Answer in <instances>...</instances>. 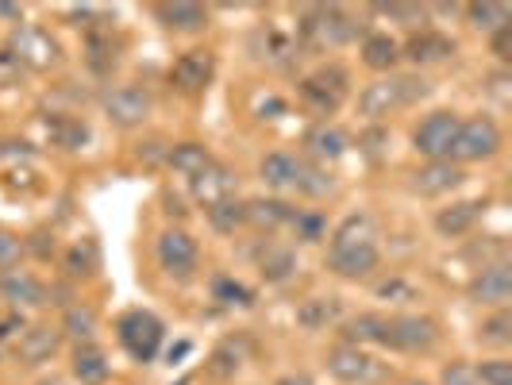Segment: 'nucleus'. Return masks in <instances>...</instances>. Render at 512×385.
<instances>
[{
    "mask_svg": "<svg viewBox=\"0 0 512 385\" xmlns=\"http://www.w3.org/2000/svg\"><path fill=\"white\" fill-rule=\"evenodd\" d=\"M382 262V247H378V224L370 212H351L335 224L332 239H328V270L335 278L347 282H362L378 270Z\"/></svg>",
    "mask_w": 512,
    "mask_h": 385,
    "instance_id": "obj_1",
    "label": "nucleus"
},
{
    "mask_svg": "<svg viewBox=\"0 0 512 385\" xmlns=\"http://www.w3.org/2000/svg\"><path fill=\"white\" fill-rule=\"evenodd\" d=\"M420 97H428V81L420 74H385L359 93V116L378 124L385 116H397L401 108L416 104Z\"/></svg>",
    "mask_w": 512,
    "mask_h": 385,
    "instance_id": "obj_2",
    "label": "nucleus"
},
{
    "mask_svg": "<svg viewBox=\"0 0 512 385\" xmlns=\"http://www.w3.org/2000/svg\"><path fill=\"white\" fill-rule=\"evenodd\" d=\"M116 339L128 351L131 362L147 366V362L158 359V351L166 343V324L154 316L151 308H128V312L116 316Z\"/></svg>",
    "mask_w": 512,
    "mask_h": 385,
    "instance_id": "obj_3",
    "label": "nucleus"
},
{
    "mask_svg": "<svg viewBox=\"0 0 512 385\" xmlns=\"http://www.w3.org/2000/svg\"><path fill=\"white\" fill-rule=\"evenodd\" d=\"M297 31H301V43L312 47V51H335V47L355 39L359 24H355V16L347 8L328 4V8H308L305 16H301V24H297Z\"/></svg>",
    "mask_w": 512,
    "mask_h": 385,
    "instance_id": "obj_4",
    "label": "nucleus"
},
{
    "mask_svg": "<svg viewBox=\"0 0 512 385\" xmlns=\"http://www.w3.org/2000/svg\"><path fill=\"white\" fill-rule=\"evenodd\" d=\"M297 93H301V101L316 116H332L351 97V74L339 62H324V66H316L312 74H305L297 81Z\"/></svg>",
    "mask_w": 512,
    "mask_h": 385,
    "instance_id": "obj_5",
    "label": "nucleus"
},
{
    "mask_svg": "<svg viewBox=\"0 0 512 385\" xmlns=\"http://www.w3.org/2000/svg\"><path fill=\"white\" fill-rule=\"evenodd\" d=\"M501 151V128L497 120L489 116H470L459 124V135H455V147H451V162H489L493 154Z\"/></svg>",
    "mask_w": 512,
    "mask_h": 385,
    "instance_id": "obj_6",
    "label": "nucleus"
},
{
    "mask_svg": "<svg viewBox=\"0 0 512 385\" xmlns=\"http://www.w3.org/2000/svg\"><path fill=\"white\" fill-rule=\"evenodd\" d=\"M439 343V324L424 312H397L389 316V351L428 355Z\"/></svg>",
    "mask_w": 512,
    "mask_h": 385,
    "instance_id": "obj_7",
    "label": "nucleus"
},
{
    "mask_svg": "<svg viewBox=\"0 0 512 385\" xmlns=\"http://www.w3.org/2000/svg\"><path fill=\"white\" fill-rule=\"evenodd\" d=\"M154 258H158V266H162L166 278L189 282L193 270H197L201 251H197V239H193L185 228H166L162 235H158V243H154Z\"/></svg>",
    "mask_w": 512,
    "mask_h": 385,
    "instance_id": "obj_8",
    "label": "nucleus"
},
{
    "mask_svg": "<svg viewBox=\"0 0 512 385\" xmlns=\"http://www.w3.org/2000/svg\"><path fill=\"white\" fill-rule=\"evenodd\" d=\"M459 124H462V116L459 112H451V108H439V112H432V116H424L420 128L412 131V147H416V154H424L428 162L451 158Z\"/></svg>",
    "mask_w": 512,
    "mask_h": 385,
    "instance_id": "obj_9",
    "label": "nucleus"
},
{
    "mask_svg": "<svg viewBox=\"0 0 512 385\" xmlns=\"http://www.w3.org/2000/svg\"><path fill=\"white\" fill-rule=\"evenodd\" d=\"M328 374L343 385H374L382 378V362L374 359L366 347H355V343H339L328 351Z\"/></svg>",
    "mask_w": 512,
    "mask_h": 385,
    "instance_id": "obj_10",
    "label": "nucleus"
},
{
    "mask_svg": "<svg viewBox=\"0 0 512 385\" xmlns=\"http://www.w3.org/2000/svg\"><path fill=\"white\" fill-rule=\"evenodd\" d=\"M466 297L474 305L486 308H505L512 301V266L501 258V262H486L470 282H466Z\"/></svg>",
    "mask_w": 512,
    "mask_h": 385,
    "instance_id": "obj_11",
    "label": "nucleus"
},
{
    "mask_svg": "<svg viewBox=\"0 0 512 385\" xmlns=\"http://www.w3.org/2000/svg\"><path fill=\"white\" fill-rule=\"evenodd\" d=\"M212 74H216V54L208 47H193V51L178 54V62L170 66V85L185 97H197L208 89Z\"/></svg>",
    "mask_w": 512,
    "mask_h": 385,
    "instance_id": "obj_12",
    "label": "nucleus"
},
{
    "mask_svg": "<svg viewBox=\"0 0 512 385\" xmlns=\"http://www.w3.org/2000/svg\"><path fill=\"white\" fill-rule=\"evenodd\" d=\"M151 93L143 85H116L108 97H104V116L116 124V128H139L147 116H151Z\"/></svg>",
    "mask_w": 512,
    "mask_h": 385,
    "instance_id": "obj_13",
    "label": "nucleus"
},
{
    "mask_svg": "<svg viewBox=\"0 0 512 385\" xmlns=\"http://www.w3.org/2000/svg\"><path fill=\"white\" fill-rule=\"evenodd\" d=\"M8 51L20 58L24 70H51L54 62H58V43L51 39V31H43V27H20L12 35Z\"/></svg>",
    "mask_w": 512,
    "mask_h": 385,
    "instance_id": "obj_14",
    "label": "nucleus"
},
{
    "mask_svg": "<svg viewBox=\"0 0 512 385\" xmlns=\"http://www.w3.org/2000/svg\"><path fill=\"white\" fill-rule=\"evenodd\" d=\"M0 297L12 305V312H20V308H43L47 305V297H51V289L43 285V278H35L31 270H4L0 274Z\"/></svg>",
    "mask_w": 512,
    "mask_h": 385,
    "instance_id": "obj_15",
    "label": "nucleus"
},
{
    "mask_svg": "<svg viewBox=\"0 0 512 385\" xmlns=\"http://www.w3.org/2000/svg\"><path fill=\"white\" fill-rule=\"evenodd\" d=\"M451 54H455V39L436 31V27H420L401 43V58H409L412 66H432V62H443Z\"/></svg>",
    "mask_w": 512,
    "mask_h": 385,
    "instance_id": "obj_16",
    "label": "nucleus"
},
{
    "mask_svg": "<svg viewBox=\"0 0 512 385\" xmlns=\"http://www.w3.org/2000/svg\"><path fill=\"white\" fill-rule=\"evenodd\" d=\"M58 347H62V332L54 324H27L16 339V359L24 366H43L58 355Z\"/></svg>",
    "mask_w": 512,
    "mask_h": 385,
    "instance_id": "obj_17",
    "label": "nucleus"
},
{
    "mask_svg": "<svg viewBox=\"0 0 512 385\" xmlns=\"http://www.w3.org/2000/svg\"><path fill=\"white\" fill-rule=\"evenodd\" d=\"M462 181H466V170H462L459 162H451V158H439V162H428V166L412 170V189L420 197H443V193L459 189Z\"/></svg>",
    "mask_w": 512,
    "mask_h": 385,
    "instance_id": "obj_18",
    "label": "nucleus"
},
{
    "mask_svg": "<svg viewBox=\"0 0 512 385\" xmlns=\"http://www.w3.org/2000/svg\"><path fill=\"white\" fill-rule=\"evenodd\" d=\"M489 201L486 197H470V201H455V205L439 208L436 212V231L443 235V239H459V235H466V231H474V224L486 216Z\"/></svg>",
    "mask_w": 512,
    "mask_h": 385,
    "instance_id": "obj_19",
    "label": "nucleus"
},
{
    "mask_svg": "<svg viewBox=\"0 0 512 385\" xmlns=\"http://www.w3.org/2000/svg\"><path fill=\"white\" fill-rule=\"evenodd\" d=\"M339 335H343V343H355V347H385L389 351V316L359 312L339 324Z\"/></svg>",
    "mask_w": 512,
    "mask_h": 385,
    "instance_id": "obj_20",
    "label": "nucleus"
},
{
    "mask_svg": "<svg viewBox=\"0 0 512 385\" xmlns=\"http://www.w3.org/2000/svg\"><path fill=\"white\" fill-rule=\"evenodd\" d=\"M189 189H193V197H197L201 205L212 208V205H220V201H228L231 193H235V178H231L228 166H220V162L212 158L201 174L189 178Z\"/></svg>",
    "mask_w": 512,
    "mask_h": 385,
    "instance_id": "obj_21",
    "label": "nucleus"
},
{
    "mask_svg": "<svg viewBox=\"0 0 512 385\" xmlns=\"http://www.w3.org/2000/svg\"><path fill=\"white\" fill-rule=\"evenodd\" d=\"M305 154L316 162V166H328V162H339L343 154H347V135L328 124V120H320V124H312L305 131Z\"/></svg>",
    "mask_w": 512,
    "mask_h": 385,
    "instance_id": "obj_22",
    "label": "nucleus"
},
{
    "mask_svg": "<svg viewBox=\"0 0 512 385\" xmlns=\"http://www.w3.org/2000/svg\"><path fill=\"white\" fill-rule=\"evenodd\" d=\"M301 166H305V158H297L293 151H270L258 162V178L270 189H297Z\"/></svg>",
    "mask_w": 512,
    "mask_h": 385,
    "instance_id": "obj_23",
    "label": "nucleus"
},
{
    "mask_svg": "<svg viewBox=\"0 0 512 385\" xmlns=\"http://www.w3.org/2000/svg\"><path fill=\"white\" fill-rule=\"evenodd\" d=\"M154 16L170 31H181V35H197L208 27V8L205 4H189V0H178V4H158Z\"/></svg>",
    "mask_w": 512,
    "mask_h": 385,
    "instance_id": "obj_24",
    "label": "nucleus"
},
{
    "mask_svg": "<svg viewBox=\"0 0 512 385\" xmlns=\"http://www.w3.org/2000/svg\"><path fill=\"white\" fill-rule=\"evenodd\" d=\"M112 370V362L104 355L97 343H77L74 355H70V374H74L81 385H101Z\"/></svg>",
    "mask_w": 512,
    "mask_h": 385,
    "instance_id": "obj_25",
    "label": "nucleus"
},
{
    "mask_svg": "<svg viewBox=\"0 0 512 385\" xmlns=\"http://www.w3.org/2000/svg\"><path fill=\"white\" fill-rule=\"evenodd\" d=\"M243 208H247V224H255L262 231H278L285 224H293V216H297V208L289 201H278V197H255Z\"/></svg>",
    "mask_w": 512,
    "mask_h": 385,
    "instance_id": "obj_26",
    "label": "nucleus"
},
{
    "mask_svg": "<svg viewBox=\"0 0 512 385\" xmlns=\"http://www.w3.org/2000/svg\"><path fill=\"white\" fill-rule=\"evenodd\" d=\"M362 62L378 74H393V66L401 62V43L389 31H374L362 39Z\"/></svg>",
    "mask_w": 512,
    "mask_h": 385,
    "instance_id": "obj_27",
    "label": "nucleus"
},
{
    "mask_svg": "<svg viewBox=\"0 0 512 385\" xmlns=\"http://www.w3.org/2000/svg\"><path fill=\"white\" fill-rule=\"evenodd\" d=\"M339 316H343L339 297H308V301L297 305V324L305 332H328Z\"/></svg>",
    "mask_w": 512,
    "mask_h": 385,
    "instance_id": "obj_28",
    "label": "nucleus"
},
{
    "mask_svg": "<svg viewBox=\"0 0 512 385\" xmlns=\"http://www.w3.org/2000/svg\"><path fill=\"white\" fill-rule=\"evenodd\" d=\"M258 270H262V278L270 285H282L293 278V270H297V255H293V247H285V243H266L262 251H258Z\"/></svg>",
    "mask_w": 512,
    "mask_h": 385,
    "instance_id": "obj_29",
    "label": "nucleus"
},
{
    "mask_svg": "<svg viewBox=\"0 0 512 385\" xmlns=\"http://www.w3.org/2000/svg\"><path fill=\"white\" fill-rule=\"evenodd\" d=\"M482 347H493V351H505L512 343V312L509 305L505 308H493L486 320L478 324V335H474Z\"/></svg>",
    "mask_w": 512,
    "mask_h": 385,
    "instance_id": "obj_30",
    "label": "nucleus"
},
{
    "mask_svg": "<svg viewBox=\"0 0 512 385\" xmlns=\"http://www.w3.org/2000/svg\"><path fill=\"white\" fill-rule=\"evenodd\" d=\"M62 335H70L77 343H93V335H97V312L89 305H66V312H62V328H58Z\"/></svg>",
    "mask_w": 512,
    "mask_h": 385,
    "instance_id": "obj_31",
    "label": "nucleus"
},
{
    "mask_svg": "<svg viewBox=\"0 0 512 385\" xmlns=\"http://www.w3.org/2000/svg\"><path fill=\"white\" fill-rule=\"evenodd\" d=\"M462 12H466V24L474 27V31H486V35H493L497 27L512 24V8H509V4H493V0H482V4H466Z\"/></svg>",
    "mask_w": 512,
    "mask_h": 385,
    "instance_id": "obj_32",
    "label": "nucleus"
},
{
    "mask_svg": "<svg viewBox=\"0 0 512 385\" xmlns=\"http://www.w3.org/2000/svg\"><path fill=\"white\" fill-rule=\"evenodd\" d=\"M166 162L178 170L181 178H193V174H201L208 162H212V154L201 143H178V147L166 151Z\"/></svg>",
    "mask_w": 512,
    "mask_h": 385,
    "instance_id": "obj_33",
    "label": "nucleus"
},
{
    "mask_svg": "<svg viewBox=\"0 0 512 385\" xmlns=\"http://www.w3.org/2000/svg\"><path fill=\"white\" fill-rule=\"evenodd\" d=\"M374 297L378 301H389V305H412V301H420L424 293H420V285L409 282L405 274H389L382 282L374 285Z\"/></svg>",
    "mask_w": 512,
    "mask_h": 385,
    "instance_id": "obj_34",
    "label": "nucleus"
},
{
    "mask_svg": "<svg viewBox=\"0 0 512 385\" xmlns=\"http://www.w3.org/2000/svg\"><path fill=\"white\" fill-rule=\"evenodd\" d=\"M62 270L70 274V278H93L97 274V243L93 239H81L74 243L66 258H62Z\"/></svg>",
    "mask_w": 512,
    "mask_h": 385,
    "instance_id": "obj_35",
    "label": "nucleus"
},
{
    "mask_svg": "<svg viewBox=\"0 0 512 385\" xmlns=\"http://www.w3.org/2000/svg\"><path fill=\"white\" fill-rule=\"evenodd\" d=\"M212 297L220 301V305L228 308H251L255 305V289H247L243 282H235V278H228V274H216L212 278Z\"/></svg>",
    "mask_w": 512,
    "mask_h": 385,
    "instance_id": "obj_36",
    "label": "nucleus"
},
{
    "mask_svg": "<svg viewBox=\"0 0 512 385\" xmlns=\"http://www.w3.org/2000/svg\"><path fill=\"white\" fill-rule=\"evenodd\" d=\"M205 212H208V224H212L216 231H224V235H231L235 228H243V224H247V208H243V201H235V197L205 208Z\"/></svg>",
    "mask_w": 512,
    "mask_h": 385,
    "instance_id": "obj_37",
    "label": "nucleus"
},
{
    "mask_svg": "<svg viewBox=\"0 0 512 385\" xmlns=\"http://www.w3.org/2000/svg\"><path fill=\"white\" fill-rule=\"evenodd\" d=\"M85 47H89V66H93L97 74L116 66V43H112V31H108V27H104V31H89Z\"/></svg>",
    "mask_w": 512,
    "mask_h": 385,
    "instance_id": "obj_38",
    "label": "nucleus"
},
{
    "mask_svg": "<svg viewBox=\"0 0 512 385\" xmlns=\"http://www.w3.org/2000/svg\"><path fill=\"white\" fill-rule=\"evenodd\" d=\"M239 366H243V343H235V339L220 343V347L212 351V359H208V370H212V378H231Z\"/></svg>",
    "mask_w": 512,
    "mask_h": 385,
    "instance_id": "obj_39",
    "label": "nucleus"
},
{
    "mask_svg": "<svg viewBox=\"0 0 512 385\" xmlns=\"http://www.w3.org/2000/svg\"><path fill=\"white\" fill-rule=\"evenodd\" d=\"M297 189L305 193V197H328L335 189L332 174L324 170V166H316V162H305L301 166V178H297Z\"/></svg>",
    "mask_w": 512,
    "mask_h": 385,
    "instance_id": "obj_40",
    "label": "nucleus"
},
{
    "mask_svg": "<svg viewBox=\"0 0 512 385\" xmlns=\"http://www.w3.org/2000/svg\"><path fill=\"white\" fill-rule=\"evenodd\" d=\"M474 378H478V385H512V359H505V355L482 359L474 366Z\"/></svg>",
    "mask_w": 512,
    "mask_h": 385,
    "instance_id": "obj_41",
    "label": "nucleus"
},
{
    "mask_svg": "<svg viewBox=\"0 0 512 385\" xmlns=\"http://www.w3.org/2000/svg\"><path fill=\"white\" fill-rule=\"evenodd\" d=\"M47 128H51V131H54V139H58L62 147H70V151H74V147H81V143L89 139V131H85V124H77V120H51Z\"/></svg>",
    "mask_w": 512,
    "mask_h": 385,
    "instance_id": "obj_42",
    "label": "nucleus"
},
{
    "mask_svg": "<svg viewBox=\"0 0 512 385\" xmlns=\"http://www.w3.org/2000/svg\"><path fill=\"white\" fill-rule=\"evenodd\" d=\"M20 255H24V239H20L16 231L0 228V274H4V270H16Z\"/></svg>",
    "mask_w": 512,
    "mask_h": 385,
    "instance_id": "obj_43",
    "label": "nucleus"
},
{
    "mask_svg": "<svg viewBox=\"0 0 512 385\" xmlns=\"http://www.w3.org/2000/svg\"><path fill=\"white\" fill-rule=\"evenodd\" d=\"M439 385H478V378H474V366L470 362H447L443 370H439Z\"/></svg>",
    "mask_w": 512,
    "mask_h": 385,
    "instance_id": "obj_44",
    "label": "nucleus"
},
{
    "mask_svg": "<svg viewBox=\"0 0 512 385\" xmlns=\"http://www.w3.org/2000/svg\"><path fill=\"white\" fill-rule=\"evenodd\" d=\"M289 228L297 231V239H308V243H312V239H324V220H320L316 212H301V208H297V216H293Z\"/></svg>",
    "mask_w": 512,
    "mask_h": 385,
    "instance_id": "obj_45",
    "label": "nucleus"
},
{
    "mask_svg": "<svg viewBox=\"0 0 512 385\" xmlns=\"http://www.w3.org/2000/svg\"><path fill=\"white\" fill-rule=\"evenodd\" d=\"M489 51H493V58H497L501 66H509L512 62V24L497 27V31L489 35Z\"/></svg>",
    "mask_w": 512,
    "mask_h": 385,
    "instance_id": "obj_46",
    "label": "nucleus"
},
{
    "mask_svg": "<svg viewBox=\"0 0 512 385\" xmlns=\"http://www.w3.org/2000/svg\"><path fill=\"white\" fill-rule=\"evenodd\" d=\"M24 77V66H20V58L12 51H0V89H8V85H16Z\"/></svg>",
    "mask_w": 512,
    "mask_h": 385,
    "instance_id": "obj_47",
    "label": "nucleus"
},
{
    "mask_svg": "<svg viewBox=\"0 0 512 385\" xmlns=\"http://www.w3.org/2000/svg\"><path fill=\"white\" fill-rule=\"evenodd\" d=\"M27 328L24 312H8V316H0V343H8V339H20V332Z\"/></svg>",
    "mask_w": 512,
    "mask_h": 385,
    "instance_id": "obj_48",
    "label": "nucleus"
},
{
    "mask_svg": "<svg viewBox=\"0 0 512 385\" xmlns=\"http://www.w3.org/2000/svg\"><path fill=\"white\" fill-rule=\"evenodd\" d=\"M382 16H393V20H420L424 8H412V4H378Z\"/></svg>",
    "mask_w": 512,
    "mask_h": 385,
    "instance_id": "obj_49",
    "label": "nucleus"
},
{
    "mask_svg": "<svg viewBox=\"0 0 512 385\" xmlns=\"http://www.w3.org/2000/svg\"><path fill=\"white\" fill-rule=\"evenodd\" d=\"M274 385H312V378H308V374H285V378H278Z\"/></svg>",
    "mask_w": 512,
    "mask_h": 385,
    "instance_id": "obj_50",
    "label": "nucleus"
},
{
    "mask_svg": "<svg viewBox=\"0 0 512 385\" xmlns=\"http://www.w3.org/2000/svg\"><path fill=\"white\" fill-rule=\"evenodd\" d=\"M185 355H189V343H185V339H181L178 347H170V362H174V359H185Z\"/></svg>",
    "mask_w": 512,
    "mask_h": 385,
    "instance_id": "obj_51",
    "label": "nucleus"
},
{
    "mask_svg": "<svg viewBox=\"0 0 512 385\" xmlns=\"http://www.w3.org/2000/svg\"><path fill=\"white\" fill-rule=\"evenodd\" d=\"M39 385H66V382H62V378H43Z\"/></svg>",
    "mask_w": 512,
    "mask_h": 385,
    "instance_id": "obj_52",
    "label": "nucleus"
},
{
    "mask_svg": "<svg viewBox=\"0 0 512 385\" xmlns=\"http://www.w3.org/2000/svg\"><path fill=\"white\" fill-rule=\"evenodd\" d=\"M178 385H193V374H185V378H178Z\"/></svg>",
    "mask_w": 512,
    "mask_h": 385,
    "instance_id": "obj_53",
    "label": "nucleus"
},
{
    "mask_svg": "<svg viewBox=\"0 0 512 385\" xmlns=\"http://www.w3.org/2000/svg\"><path fill=\"white\" fill-rule=\"evenodd\" d=\"M405 385H428V382H420V378H409V382H405Z\"/></svg>",
    "mask_w": 512,
    "mask_h": 385,
    "instance_id": "obj_54",
    "label": "nucleus"
}]
</instances>
